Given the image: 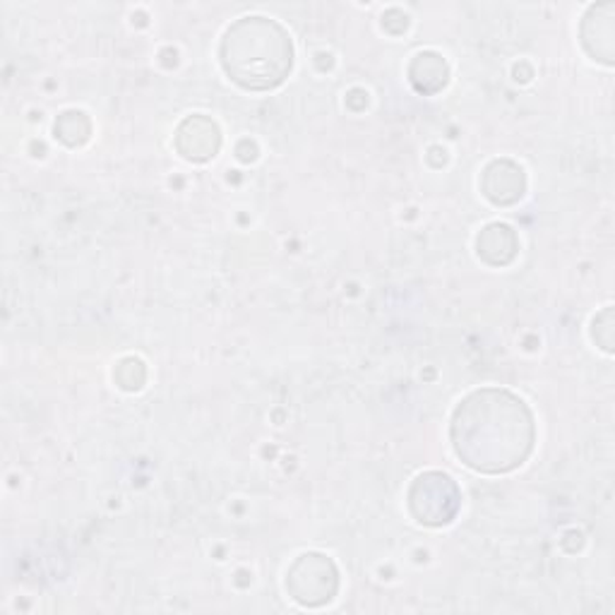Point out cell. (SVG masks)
Segmentation results:
<instances>
[{"label": "cell", "mask_w": 615, "mask_h": 615, "mask_svg": "<svg viewBox=\"0 0 615 615\" xmlns=\"http://www.w3.org/2000/svg\"><path fill=\"white\" fill-rule=\"evenodd\" d=\"M459 500L461 495L457 483L440 471L423 473L409 491V507H412L414 517L423 524H431V527L452 522L459 510Z\"/></svg>", "instance_id": "3"}, {"label": "cell", "mask_w": 615, "mask_h": 615, "mask_svg": "<svg viewBox=\"0 0 615 615\" xmlns=\"http://www.w3.org/2000/svg\"><path fill=\"white\" fill-rule=\"evenodd\" d=\"M412 85L423 94H433L447 82V66L438 54H418L409 68Z\"/></svg>", "instance_id": "8"}, {"label": "cell", "mask_w": 615, "mask_h": 615, "mask_svg": "<svg viewBox=\"0 0 615 615\" xmlns=\"http://www.w3.org/2000/svg\"><path fill=\"white\" fill-rule=\"evenodd\" d=\"M517 253L515 231L505 224H491L479 236V255L491 265H507Z\"/></svg>", "instance_id": "7"}, {"label": "cell", "mask_w": 615, "mask_h": 615, "mask_svg": "<svg viewBox=\"0 0 615 615\" xmlns=\"http://www.w3.org/2000/svg\"><path fill=\"white\" fill-rule=\"evenodd\" d=\"M56 135L66 145H82L89 137V121L82 113H75V111L63 113L60 121L56 123Z\"/></svg>", "instance_id": "9"}, {"label": "cell", "mask_w": 615, "mask_h": 615, "mask_svg": "<svg viewBox=\"0 0 615 615\" xmlns=\"http://www.w3.org/2000/svg\"><path fill=\"white\" fill-rule=\"evenodd\" d=\"M287 589L303 606H320L337 592V570L325 556H301L289 572Z\"/></svg>", "instance_id": "4"}, {"label": "cell", "mask_w": 615, "mask_h": 615, "mask_svg": "<svg viewBox=\"0 0 615 615\" xmlns=\"http://www.w3.org/2000/svg\"><path fill=\"white\" fill-rule=\"evenodd\" d=\"M452 445L467 467L503 473L519 467L534 447V418L519 396L505 390H479L457 406Z\"/></svg>", "instance_id": "1"}, {"label": "cell", "mask_w": 615, "mask_h": 615, "mask_svg": "<svg viewBox=\"0 0 615 615\" xmlns=\"http://www.w3.org/2000/svg\"><path fill=\"white\" fill-rule=\"evenodd\" d=\"M483 195L495 204H512L524 195V174L512 161H493L483 174Z\"/></svg>", "instance_id": "6"}, {"label": "cell", "mask_w": 615, "mask_h": 615, "mask_svg": "<svg viewBox=\"0 0 615 615\" xmlns=\"http://www.w3.org/2000/svg\"><path fill=\"white\" fill-rule=\"evenodd\" d=\"M176 145L186 159L204 161L214 157L216 149H220V131H216V125L212 121L195 115V119H188L181 127H178Z\"/></svg>", "instance_id": "5"}, {"label": "cell", "mask_w": 615, "mask_h": 615, "mask_svg": "<svg viewBox=\"0 0 615 615\" xmlns=\"http://www.w3.org/2000/svg\"><path fill=\"white\" fill-rule=\"evenodd\" d=\"M291 63V38L275 20L243 18L228 27L222 42V66L226 75L253 92H265L284 82Z\"/></svg>", "instance_id": "2"}]
</instances>
